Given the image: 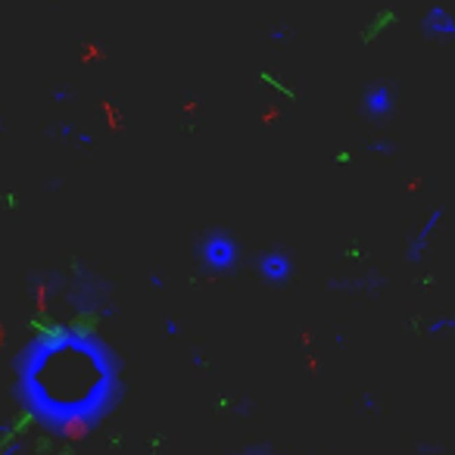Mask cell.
Listing matches in <instances>:
<instances>
[{"mask_svg":"<svg viewBox=\"0 0 455 455\" xmlns=\"http://www.w3.org/2000/svg\"><path fill=\"white\" fill-rule=\"evenodd\" d=\"M116 359L97 337L54 327L19 359L16 390L25 408L54 430L88 428L116 399Z\"/></svg>","mask_w":455,"mask_h":455,"instance_id":"1","label":"cell"},{"mask_svg":"<svg viewBox=\"0 0 455 455\" xmlns=\"http://www.w3.org/2000/svg\"><path fill=\"white\" fill-rule=\"evenodd\" d=\"M200 262H203L209 272H228V268L237 262V244H234L228 234H209V237L200 244Z\"/></svg>","mask_w":455,"mask_h":455,"instance_id":"2","label":"cell"},{"mask_svg":"<svg viewBox=\"0 0 455 455\" xmlns=\"http://www.w3.org/2000/svg\"><path fill=\"white\" fill-rule=\"evenodd\" d=\"M256 268L259 275H262V281H268V284H287L293 275V262L287 253L281 250H268L262 253V256L256 259Z\"/></svg>","mask_w":455,"mask_h":455,"instance_id":"3","label":"cell"},{"mask_svg":"<svg viewBox=\"0 0 455 455\" xmlns=\"http://www.w3.org/2000/svg\"><path fill=\"white\" fill-rule=\"evenodd\" d=\"M362 106H365L368 116L381 119V116H387L390 106H393V94H390V88H384V84H374V88L365 94V103H362Z\"/></svg>","mask_w":455,"mask_h":455,"instance_id":"4","label":"cell"},{"mask_svg":"<svg viewBox=\"0 0 455 455\" xmlns=\"http://www.w3.org/2000/svg\"><path fill=\"white\" fill-rule=\"evenodd\" d=\"M424 32L428 34H455V16L443 7L428 10V16H424Z\"/></svg>","mask_w":455,"mask_h":455,"instance_id":"5","label":"cell"},{"mask_svg":"<svg viewBox=\"0 0 455 455\" xmlns=\"http://www.w3.org/2000/svg\"><path fill=\"white\" fill-rule=\"evenodd\" d=\"M440 218H443V212H434V215L428 218V224H424V231L418 234V240H415V244H412V259H418V256H421V250H424V246H428V237H430V234H434V228H436V222H440Z\"/></svg>","mask_w":455,"mask_h":455,"instance_id":"6","label":"cell"}]
</instances>
